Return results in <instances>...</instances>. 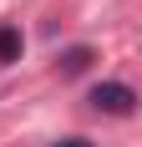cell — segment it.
I'll return each instance as SVG.
<instances>
[{
	"label": "cell",
	"instance_id": "1",
	"mask_svg": "<svg viewBox=\"0 0 142 147\" xmlns=\"http://www.w3.org/2000/svg\"><path fill=\"white\" fill-rule=\"evenodd\" d=\"M91 107H97V112H112V117H127L132 107H137V91H132L127 81H101V86L91 91Z\"/></svg>",
	"mask_w": 142,
	"mask_h": 147
},
{
	"label": "cell",
	"instance_id": "2",
	"mask_svg": "<svg viewBox=\"0 0 142 147\" xmlns=\"http://www.w3.org/2000/svg\"><path fill=\"white\" fill-rule=\"evenodd\" d=\"M20 51H26V41H20V26H0V66H15L20 61Z\"/></svg>",
	"mask_w": 142,
	"mask_h": 147
},
{
	"label": "cell",
	"instance_id": "3",
	"mask_svg": "<svg viewBox=\"0 0 142 147\" xmlns=\"http://www.w3.org/2000/svg\"><path fill=\"white\" fill-rule=\"evenodd\" d=\"M86 61H91V51H86V46H76V51H66V76L86 71Z\"/></svg>",
	"mask_w": 142,
	"mask_h": 147
},
{
	"label": "cell",
	"instance_id": "4",
	"mask_svg": "<svg viewBox=\"0 0 142 147\" xmlns=\"http://www.w3.org/2000/svg\"><path fill=\"white\" fill-rule=\"evenodd\" d=\"M51 147H91L86 137H61V142H51Z\"/></svg>",
	"mask_w": 142,
	"mask_h": 147
}]
</instances>
